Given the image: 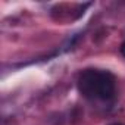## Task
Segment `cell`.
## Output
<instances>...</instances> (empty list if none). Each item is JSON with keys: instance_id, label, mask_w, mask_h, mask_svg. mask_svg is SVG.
Instances as JSON below:
<instances>
[{"instance_id": "3", "label": "cell", "mask_w": 125, "mask_h": 125, "mask_svg": "<svg viewBox=\"0 0 125 125\" xmlns=\"http://www.w3.org/2000/svg\"><path fill=\"white\" fill-rule=\"evenodd\" d=\"M110 125H122V124H110Z\"/></svg>"}, {"instance_id": "2", "label": "cell", "mask_w": 125, "mask_h": 125, "mask_svg": "<svg viewBox=\"0 0 125 125\" xmlns=\"http://www.w3.org/2000/svg\"><path fill=\"white\" fill-rule=\"evenodd\" d=\"M121 53H122V56L125 57V41L121 44Z\"/></svg>"}, {"instance_id": "1", "label": "cell", "mask_w": 125, "mask_h": 125, "mask_svg": "<svg viewBox=\"0 0 125 125\" xmlns=\"http://www.w3.org/2000/svg\"><path fill=\"white\" fill-rule=\"evenodd\" d=\"M78 91L83 97L93 102H109L116 93V80L109 71L85 69L77 81Z\"/></svg>"}]
</instances>
